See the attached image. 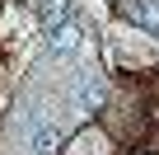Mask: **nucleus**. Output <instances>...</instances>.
Here are the masks:
<instances>
[{"label": "nucleus", "instance_id": "f257e3e1", "mask_svg": "<svg viewBox=\"0 0 159 155\" xmlns=\"http://www.w3.org/2000/svg\"><path fill=\"white\" fill-rule=\"evenodd\" d=\"M80 47H84V33H80V24L61 19V24H52V28H47V52H52L56 61H70Z\"/></svg>", "mask_w": 159, "mask_h": 155}, {"label": "nucleus", "instance_id": "f03ea898", "mask_svg": "<svg viewBox=\"0 0 159 155\" xmlns=\"http://www.w3.org/2000/svg\"><path fill=\"white\" fill-rule=\"evenodd\" d=\"M61 141H66L61 122H47V127H38V132H33L28 150H33V155H56V150H61Z\"/></svg>", "mask_w": 159, "mask_h": 155}]
</instances>
